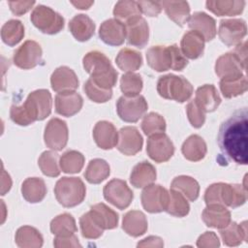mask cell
<instances>
[{
	"label": "cell",
	"mask_w": 248,
	"mask_h": 248,
	"mask_svg": "<svg viewBox=\"0 0 248 248\" xmlns=\"http://www.w3.org/2000/svg\"><path fill=\"white\" fill-rule=\"evenodd\" d=\"M247 132L246 108L236 110L219 128L218 144L222 153L238 165H247Z\"/></svg>",
	"instance_id": "obj_1"
},
{
	"label": "cell",
	"mask_w": 248,
	"mask_h": 248,
	"mask_svg": "<svg viewBox=\"0 0 248 248\" xmlns=\"http://www.w3.org/2000/svg\"><path fill=\"white\" fill-rule=\"evenodd\" d=\"M52 98L46 89L31 92L21 106L13 105L10 109L11 119L17 125L28 126L37 120H44L51 112Z\"/></svg>",
	"instance_id": "obj_2"
},
{
	"label": "cell",
	"mask_w": 248,
	"mask_h": 248,
	"mask_svg": "<svg viewBox=\"0 0 248 248\" xmlns=\"http://www.w3.org/2000/svg\"><path fill=\"white\" fill-rule=\"evenodd\" d=\"M82 64L90 78L100 87L111 89L116 84L118 74L104 53L98 50L90 51L84 55Z\"/></svg>",
	"instance_id": "obj_3"
},
{
	"label": "cell",
	"mask_w": 248,
	"mask_h": 248,
	"mask_svg": "<svg viewBox=\"0 0 248 248\" xmlns=\"http://www.w3.org/2000/svg\"><path fill=\"white\" fill-rule=\"evenodd\" d=\"M246 196V188L240 184L218 182L205 190L204 202L206 205L218 204L235 208L245 203Z\"/></svg>",
	"instance_id": "obj_4"
},
{
	"label": "cell",
	"mask_w": 248,
	"mask_h": 248,
	"mask_svg": "<svg viewBox=\"0 0 248 248\" xmlns=\"http://www.w3.org/2000/svg\"><path fill=\"white\" fill-rule=\"evenodd\" d=\"M157 92L165 99L184 103L191 98L193 86L185 78L169 74L159 78Z\"/></svg>",
	"instance_id": "obj_5"
},
{
	"label": "cell",
	"mask_w": 248,
	"mask_h": 248,
	"mask_svg": "<svg viewBox=\"0 0 248 248\" xmlns=\"http://www.w3.org/2000/svg\"><path fill=\"white\" fill-rule=\"evenodd\" d=\"M57 202L64 207H74L81 203L86 195L83 181L78 177H62L54 186Z\"/></svg>",
	"instance_id": "obj_6"
},
{
	"label": "cell",
	"mask_w": 248,
	"mask_h": 248,
	"mask_svg": "<svg viewBox=\"0 0 248 248\" xmlns=\"http://www.w3.org/2000/svg\"><path fill=\"white\" fill-rule=\"evenodd\" d=\"M30 19L34 26L45 34H57L64 27L62 16L45 5H38L34 8Z\"/></svg>",
	"instance_id": "obj_7"
},
{
	"label": "cell",
	"mask_w": 248,
	"mask_h": 248,
	"mask_svg": "<svg viewBox=\"0 0 248 248\" xmlns=\"http://www.w3.org/2000/svg\"><path fill=\"white\" fill-rule=\"evenodd\" d=\"M147 102L141 95L133 97L121 96L116 103L118 116L125 122L135 123L140 120L147 110Z\"/></svg>",
	"instance_id": "obj_8"
},
{
	"label": "cell",
	"mask_w": 248,
	"mask_h": 248,
	"mask_svg": "<svg viewBox=\"0 0 248 248\" xmlns=\"http://www.w3.org/2000/svg\"><path fill=\"white\" fill-rule=\"evenodd\" d=\"M103 193L105 199L118 209L127 208L134 199L133 191L126 181L117 178L108 181L105 185Z\"/></svg>",
	"instance_id": "obj_9"
},
{
	"label": "cell",
	"mask_w": 248,
	"mask_h": 248,
	"mask_svg": "<svg viewBox=\"0 0 248 248\" xmlns=\"http://www.w3.org/2000/svg\"><path fill=\"white\" fill-rule=\"evenodd\" d=\"M141 204L149 213L166 211L169 203V191L161 185L150 184L141 192Z\"/></svg>",
	"instance_id": "obj_10"
},
{
	"label": "cell",
	"mask_w": 248,
	"mask_h": 248,
	"mask_svg": "<svg viewBox=\"0 0 248 248\" xmlns=\"http://www.w3.org/2000/svg\"><path fill=\"white\" fill-rule=\"evenodd\" d=\"M42 56L41 46L35 41L27 40L15 51L13 61L16 67L29 70L41 63Z\"/></svg>",
	"instance_id": "obj_11"
},
{
	"label": "cell",
	"mask_w": 248,
	"mask_h": 248,
	"mask_svg": "<svg viewBox=\"0 0 248 248\" xmlns=\"http://www.w3.org/2000/svg\"><path fill=\"white\" fill-rule=\"evenodd\" d=\"M246 33V23L241 18L222 19L220 21L218 36L222 43L228 46H233L241 44Z\"/></svg>",
	"instance_id": "obj_12"
},
{
	"label": "cell",
	"mask_w": 248,
	"mask_h": 248,
	"mask_svg": "<svg viewBox=\"0 0 248 248\" xmlns=\"http://www.w3.org/2000/svg\"><path fill=\"white\" fill-rule=\"evenodd\" d=\"M68 126L65 121L59 118H51L47 122L45 128L44 140L48 148L54 151L62 150L68 142Z\"/></svg>",
	"instance_id": "obj_13"
},
{
	"label": "cell",
	"mask_w": 248,
	"mask_h": 248,
	"mask_svg": "<svg viewBox=\"0 0 248 248\" xmlns=\"http://www.w3.org/2000/svg\"><path fill=\"white\" fill-rule=\"evenodd\" d=\"M147 155L156 163L169 161L174 153V145L165 133L150 136L146 143Z\"/></svg>",
	"instance_id": "obj_14"
},
{
	"label": "cell",
	"mask_w": 248,
	"mask_h": 248,
	"mask_svg": "<svg viewBox=\"0 0 248 248\" xmlns=\"http://www.w3.org/2000/svg\"><path fill=\"white\" fill-rule=\"evenodd\" d=\"M245 69L246 67L233 52L221 55L215 63V73L221 79L242 77Z\"/></svg>",
	"instance_id": "obj_15"
},
{
	"label": "cell",
	"mask_w": 248,
	"mask_h": 248,
	"mask_svg": "<svg viewBox=\"0 0 248 248\" xmlns=\"http://www.w3.org/2000/svg\"><path fill=\"white\" fill-rule=\"evenodd\" d=\"M143 140L136 127L126 126L118 133L117 149L124 155L133 156L141 150Z\"/></svg>",
	"instance_id": "obj_16"
},
{
	"label": "cell",
	"mask_w": 248,
	"mask_h": 248,
	"mask_svg": "<svg viewBox=\"0 0 248 248\" xmlns=\"http://www.w3.org/2000/svg\"><path fill=\"white\" fill-rule=\"evenodd\" d=\"M126 26V39L130 46L138 48L144 47L149 39V27L146 20L142 16H137L127 23Z\"/></svg>",
	"instance_id": "obj_17"
},
{
	"label": "cell",
	"mask_w": 248,
	"mask_h": 248,
	"mask_svg": "<svg viewBox=\"0 0 248 248\" xmlns=\"http://www.w3.org/2000/svg\"><path fill=\"white\" fill-rule=\"evenodd\" d=\"M99 37L108 46H121L126 39V26L116 18L107 19L99 28Z\"/></svg>",
	"instance_id": "obj_18"
},
{
	"label": "cell",
	"mask_w": 248,
	"mask_h": 248,
	"mask_svg": "<svg viewBox=\"0 0 248 248\" xmlns=\"http://www.w3.org/2000/svg\"><path fill=\"white\" fill-rule=\"evenodd\" d=\"M78 83L76 73L67 66L56 68L50 77L51 88L57 93L75 91L78 87Z\"/></svg>",
	"instance_id": "obj_19"
},
{
	"label": "cell",
	"mask_w": 248,
	"mask_h": 248,
	"mask_svg": "<svg viewBox=\"0 0 248 248\" xmlns=\"http://www.w3.org/2000/svg\"><path fill=\"white\" fill-rule=\"evenodd\" d=\"M82 105L83 99L76 91L61 92L55 96V110L62 116L75 115L81 109Z\"/></svg>",
	"instance_id": "obj_20"
},
{
	"label": "cell",
	"mask_w": 248,
	"mask_h": 248,
	"mask_svg": "<svg viewBox=\"0 0 248 248\" xmlns=\"http://www.w3.org/2000/svg\"><path fill=\"white\" fill-rule=\"evenodd\" d=\"M93 138L100 148L108 150L117 145L118 132L111 122L102 120L95 124Z\"/></svg>",
	"instance_id": "obj_21"
},
{
	"label": "cell",
	"mask_w": 248,
	"mask_h": 248,
	"mask_svg": "<svg viewBox=\"0 0 248 248\" xmlns=\"http://www.w3.org/2000/svg\"><path fill=\"white\" fill-rule=\"evenodd\" d=\"M188 26L192 30L199 32L205 42L213 40L217 34L215 19L203 12H196L190 16Z\"/></svg>",
	"instance_id": "obj_22"
},
{
	"label": "cell",
	"mask_w": 248,
	"mask_h": 248,
	"mask_svg": "<svg viewBox=\"0 0 248 248\" xmlns=\"http://www.w3.org/2000/svg\"><path fill=\"white\" fill-rule=\"evenodd\" d=\"M147 64L157 72H166L171 69L172 58L170 46H154L146 51Z\"/></svg>",
	"instance_id": "obj_23"
},
{
	"label": "cell",
	"mask_w": 248,
	"mask_h": 248,
	"mask_svg": "<svg viewBox=\"0 0 248 248\" xmlns=\"http://www.w3.org/2000/svg\"><path fill=\"white\" fill-rule=\"evenodd\" d=\"M202 219L209 228L223 229L231 222V212L226 206L218 204L206 205L202 213Z\"/></svg>",
	"instance_id": "obj_24"
},
{
	"label": "cell",
	"mask_w": 248,
	"mask_h": 248,
	"mask_svg": "<svg viewBox=\"0 0 248 248\" xmlns=\"http://www.w3.org/2000/svg\"><path fill=\"white\" fill-rule=\"evenodd\" d=\"M204 43V38L199 32L194 30L188 31L181 39V51L185 57L189 59H197L203 53Z\"/></svg>",
	"instance_id": "obj_25"
},
{
	"label": "cell",
	"mask_w": 248,
	"mask_h": 248,
	"mask_svg": "<svg viewBox=\"0 0 248 248\" xmlns=\"http://www.w3.org/2000/svg\"><path fill=\"white\" fill-rule=\"evenodd\" d=\"M69 29L76 40L85 42L94 35L95 23L88 16L79 14L70 20Z\"/></svg>",
	"instance_id": "obj_26"
},
{
	"label": "cell",
	"mask_w": 248,
	"mask_h": 248,
	"mask_svg": "<svg viewBox=\"0 0 248 248\" xmlns=\"http://www.w3.org/2000/svg\"><path fill=\"white\" fill-rule=\"evenodd\" d=\"M147 220L145 215L140 210L128 211L122 221V229L124 232L133 236L138 237L145 233L147 231Z\"/></svg>",
	"instance_id": "obj_27"
},
{
	"label": "cell",
	"mask_w": 248,
	"mask_h": 248,
	"mask_svg": "<svg viewBox=\"0 0 248 248\" xmlns=\"http://www.w3.org/2000/svg\"><path fill=\"white\" fill-rule=\"evenodd\" d=\"M157 173L154 166L146 161L137 164L131 172L130 182L136 188H144L152 184L156 179Z\"/></svg>",
	"instance_id": "obj_28"
},
{
	"label": "cell",
	"mask_w": 248,
	"mask_h": 248,
	"mask_svg": "<svg viewBox=\"0 0 248 248\" xmlns=\"http://www.w3.org/2000/svg\"><path fill=\"white\" fill-rule=\"evenodd\" d=\"M195 100L204 112H212L216 110L221 104V98L213 84L200 86L196 91Z\"/></svg>",
	"instance_id": "obj_29"
},
{
	"label": "cell",
	"mask_w": 248,
	"mask_h": 248,
	"mask_svg": "<svg viewBox=\"0 0 248 248\" xmlns=\"http://www.w3.org/2000/svg\"><path fill=\"white\" fill-rule=\"evenodd\" d=\"M21 194L26 202L37 203L42 202L46 195L45 181L39 177H28L21 185Z\"/></svg>",
	"instance_id": "obj_30"
},
{
	"label": "cell",
	"mask_w": 248,
	"mask_h": 248,
	"mask_svg": "<svg viewBox=\"0 0 248 248\" xmlns=\"http://www.w3.org/2000/svg\"><path fill=\"white\" fill-rule=\"evenodd\" d=\"M183 156L192 162H198L204 158L207 147L204 140L199 135L188 137L181 146Z\"/></svg>",
	"instance_id": "obj_31"
},
{
	"label": "cell",
	"mask_w": 248,
	"mask_h": 248,
	"mask_svg": "<svg viewBox=\"0 0 248 248\" xmlns=\"http://www.w3.org/2000/svg\"><path fill=\"white\" fill-rule=\"evenodd\" d=\"M247 222L240 224L230 222L228 226L220 229L221 238L227 246H238L247 240Z\"/></svg>",
	"instance_id": "obj_32"
},
{
	"label": "cell",
	"mask_w": 248,
	"mask_h": 248,
	"mask_svg": "<svg viewBox=\"0 0 248 248\" xmlns=\"http://www.w3.org/2000/svg\"><path fill=\"white\" fill-rule=\"evenodd\" d=\"M206 8L218 16H233L241 14L245 7L242 0H216L206 1Z\"/></svg>",
	"instance_id": "obj_33"
},
{
	"label": "cell",
	"mask_w": 248,
	"mask_h": 248,
	"mask_svg": "<svg viewBox=\"0 0 248 248\" xmlns=\"http://www.w3.org/2000/svg\"><path fill=\"white\" fill-rule=\"evenodd\" d=\"M167 16L174 23L184 26L190 18V6L186 1H162L160 2Z\"/></svg>",
	"instance_id": "obj_34"
},
{
	"label": "cell",
	"mask_w": 248,
	"mask_h": 248,
	"mask_svg": "<svg viewBox=\"0 0 248 248\" xmlns=\"http://www.w3.org/2000/svg\"><path fill=\"white\" fill-rule=\"evenodd\" d=\"M15 241L20 248H40L43 246L44 238L37 229L23 226L16 231Z\"/></svg>",
	"instance_id": "obj_35"
},
{
	"label": "cell",
	"mask_w": 248,
	"mask_h": 248,
	"mask_svg": "<svg viewBox=\"0 0 248 248\" xmlns=\"http://www.w3.org/2000/svg\"><path fill=\"white\" fill-rule=\"evenodd\" d=\"M170 189L180 192L190 202H195L200 194V185L198 181L188 175H179L175 177L171 181Z\"/></svg>",
	"instance_id": "obj_36"
},
{
	"label": "cell",
	"mask_w": 248,
	"mask_h": 248,
	"mask_svg": "<svg viewBox=\"0 0 248 248\" xmlns=\"http://www.w3.org/2000/svg\"><path fill=\"white\" fill-rule=\"evenodd\" d=\"M90 211L103 230H112L118 225V214L103 202L90 207Z\"/></svg>",
	"instance_id": "obj_37"
},
{
	"label": "cell",
	"mask_w": 248,
	"mask_h": 248,
	"mask_svg": "<svg viewBox=\"0 0 248 248\" xmlns=\"http://www.w3.org/2000/svg\"><path fill=\"white\" fill-rule=\"evenodd\" d=\"M115 62L120 70L130 73L135 72L141 67L142 57L139 51L129 47H124L118 52Z\"/></svg>",
	"instance_id": "obj_38"
},
{
	"label": "cell",
	"mask_w": 248,
	"mask_h": 248,
	"mask_svg": "<svg viewBox=\"0 0 248 248\" xmlns=\"http://www.w3.org/2000/svg\"><path fill=\"white\" fill-rule=\"evenodd\" d=\"M110 169L108 164L103 159H93L89 162L85 172V179L91 184H99L108 177Z\"/></svg>",
	"instance_id": "obj_39"
},
{
	"label": "cell",
	"mask_w": 248,
	"mask_h": 248,
	"mask_svg": "<svg viewBox=\"0 0 248 248\" xmlns=\"http://www.w3.org/2000/svg\"><path fill=\"white\" fill-rule=\"evenodd\" d=\"M24 37V26L20 20L10 19L1 28V38L3 42L14 46L17 45Z\"/></svg>",
	"instance_id": "obj_40"
},
{
	"label": "cell",
	"mask_w": 248,
	"mask_h": 248,
	"mask_svg": "<svg viewBox=\"0 0 248 248\" xmlns=\"http://www.w3.org/2000/svg\"><path fill=\"white\" fill-rule=\"evenodd\" d=\"M78 231L75 218L69 213H63L50 222V232L56 236L70 235Z\"/></svg>",
	"instance_id": "obj_41"
},
{
	"label": "cell",
	"mask_w": 248,
	"mask_h": 248,
	"mask_svg": "<svg viewBox=\"0 0 248 248\" xmlns=\"http://www.w3.org/2000/svg\"><path fill=\"white\" fill-rule=\"evenodd\" d=\"M59 166L65 173H78L84 166V156L79 151L68 150L60 157Z\"/></svg>",
	"instance_id": "obj_42"
},
{
	"label": "cell",
	"mask_w": 248,
	"mask_h": 248,
	"mask_svg": "<svg viewBox=\"0 0 248 248\" xmlns=\"http://www.w3.org/2000/svg\"><path fill=\"white\" fill-rule=\"evenodd\" d=\"M141 12L140 10V6L137 1L132 0H122L118 1L113 9V16L116 19L127 23L129 20L140 16Z\"/></svg>",
	"instance_id": "obj_43"
},
{
	"label": "cell",
	"mask_w": 248,
	"mask_h": 248,
	"mask_svg": "<svg viewBox=\"0 0 248 248\" xmlns=\"http://www.w3.org/2000/svg\"><path fill=\"white\" fill-rule=\"evenodd\" d=\"M219 85L223 96L228 99L242 95L247 91L248 88L247 78L245 76L235 78L221 79Z\"/></svg>",
	"instance_id": "obj_44"
},
{
	"label": "cell",
	"mask_w": 248,
	"mask_h": 248,
	"mask_svg": "<svg viewBox=\"0 0 248 248\" xmlns=\"http://www.w3.org/2000/svg\"><path fill=\"white\" fill-rule=\"evenodd\" d=\"M166 211L175 217H184L190 211L187 199L178 191L170 189L169 192V203Z\"/></svg>",
	"instance_id": "obj_45"
},
{
	"label": "cell",
	"mask_w": 248,
	"mask_h": 248,
	"mask_svg": "<svg viewBox=\"0 0 248 248\" xmlns=\"http://www.w3.org/2000/svg\"><path fill=\"white\" fill-rule=\"evenodd\" d=\"M79 226L82 236L88 239L99 238L104 232L90 210L79 218Z\"/></svg>",
	"instance_id": "obj_46"
},
{
	"label": "cell",
	"mask_w": 248,
	"mask_h": 248,
	"mask_svg": "<svg viewBox=\"0 0 248 248\" xmlns=\"http://www.w3.org/2000/svg\"><path fill=\"white\" fill-rule=\"evenodd\" d=\"M58 158V154L51 150L45 151L41 154L38 160V165L45 175L56 177L60 174Z\"/></svg>",
	"instance_id": "obj_47"
},
{
	"label": "cell",
	"mask_w": 248,
	"mask_h": 248,
	"mask_svg": "<svg viewBox=\"0 0 248 248\" xmlns=\"http://www.w3.org/2000/svg\"><path fill=\"white\" fill-rule=\"evenodd\" d=\"M142 85L143 82L140 75L133 72L124 74L120 78V88L125 96L133 97L140 95Z\"/></svg>",
	"instance_id": "obj_48"
},
{
	"label": "cell",
	"mask_w": 248,
	"mask_h": 248,
	"mask_svg": "<svg viewBox=\"0 0 248 248\" xmlns=\"http://www.w3.org/2000/svg\"><path fill=\"white\" fill-rule=\"evenodd\" d=\"M140 126L143 133L148 137L166 131V121L164 117L157 112H149L144 115Z\"/></svg>",
	"instance_id": "obj_49"
},
{
	"label": "cell",
	"mask_w": 248,
	"mask_h": 248,
	"mask_svg": "<svg viewBox=\"0 0 248 248\" xmlns=\"http://www.w3.org/2000/svg\"><path fill=\"white\" fill-rule=\"evenodd\" d=\"M83 90L87 97L95 103H106L112 97L111 89H105L97 85L91 78H88L84 83Z\"/></svg>",
	"instance_id": "obj_50"
},
{
	"label": "cell",
	"mask_w": 248,
	"mask_h": 248,
	"mask_svg": "<svg viewBox=\"0 0 248 248\" xmlns=\"http://www.w3.org/2000/svg\"><path fill=\"white\" fill-rule=\"evenodd\" d=\"M186 112L189 122L194 128H201L205 121V112L199 106L196 100H192L186 107Z\"/></svg>",
	"instance_id": "obj_51"
},
{
	"label": "cell",
	"mask_w": 248,
	"mask_h": 248,
	"mask_svg": "<svg viewBox=\"0 0 248 248\" xmlns=\"http://www.w3.org/2000/svg\"><path fill=\"white\" fill-rule=\"evenodd\" d=\"M170 49L171 58H172L171 70L182 71L188 65V60L186 59L181 49L176 45L170 46Z\"/></svg>",
	"instance_id": "obj_52"
},
{
	"label": "cell",
	"mask_w": 248,
	"mask_h": 248,
	"mask_svg": "<svg viewBox=\"0 0 248 248\" xmlns=\"http://www.w3.org/2000/svg\"><path fill=\"white\" fill-rule=\"evenodd\" d=\"M197 246L200 248H215L220 246V241L215 232H205L198 238Z\"/></svg>",
	"instance_id": "obj_53"
},
{
	"label": "cell",
	"mask_w": 248,
	"mask_h": 248,
	"mask_svg": "<svg viewBox=\"0 0 248 248\" xmlns=\"http://www.w3.org/2000/svg\"><path fill=\"white\" fill-rule=\"evenodd\" d=\"M141 14L147 16H157L162 11V5L157 1H138Z\"/></svg>",
	"instance_id": "obj_54"
},
{
	"label": "cell",
	"mask_w": 248,
	"mask_h": 248,
	"mask_svg": "<svg viewBox=\"0 0 248 248\" xmlns=\"http://www.w3.org/2000/svg\"><path fill=\"white\" fill-rule=\"evenodd\" d=\"M53 245L56 248H64V247H81L78 242V236L73 233L70 235L56 236L53 240Z\"/></svg>",
	"instance_id": "obj_55"
},
{
	"label": "cell",
	"mask_w": 248,
	"mask_h": 248,
	"mask_svg": "<svg viewBox=\"0 0 248 248\" xmlns=\"http://www.w3.org/2000/svg\"><path fill=\"white\" fill-rule=\"evenodd\" d=\"M34 5L35 1H9L10 9L16 16H21L27 13Z\"/></svg>",
	"instance_id": "obj_56"
},
{
	"label": "cell",
	"mask_w": 248,
	"mask_h": 248,
	"mask_svg": "<svg viewBox=\"0 0 248 248\" xmlns=\"http://www.w3.org/2000/svg\"><path fill=\"white\" fill-rule=\"evenodd\" d=\"M163 239L158 236H148L138 243V247H163Z\"/></svg>",
	"instance_id": "obj_57"
},
{
	"label": "cell",
	"mask_w": 248,
	"mask_h": 248,
	"mask_svg": "<svg viewBox=\"0 0 248 248\" xmlns=\"http://www.w3.org/2000/svg\"><path fill=\"white\" fill-rule=\"evenodd\" d=\"M12 187V179L9 173L2 167V174H1V195H5Z\"/></svg>",
	"instance_id": "obj_58"
},
{
	"label": "cell",
	"mask_w": 248,
	"mask_h": 248,
	"mask_svg": "<svg viewBox=\"0 0 248 248\" xmlns=\"http://www.w3.org/2000/svg\"><path fill=\"white\" fill-rule=\"evenodd\" d=\"M233 53L239 58L242 64L246 67V56H247V42L239 44L233 50Z\"/></svg>",
	"instance_id": "obj_59"
},
{
	"label": "cell",
	"mask_w": 248,
	"mask_h": 248,
	"mask_svg": "<svg viewBox=\"0 0 248 248\" xmlns=\"http://www.w3.org/2000/svg\"><path fill=\"white\" fill-rule=\"evenodd\" d=\"M71 3L77 8L80 10H87L93 5V1H71Z\"/></svg>",
	"instance_id": "obj_60"
}]
</instances>
